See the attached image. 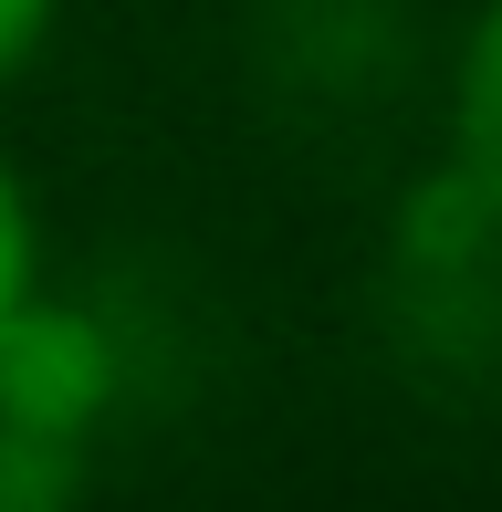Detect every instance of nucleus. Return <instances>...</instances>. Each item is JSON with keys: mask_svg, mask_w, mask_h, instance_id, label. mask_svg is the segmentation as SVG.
Instances as JSON below:
<instances>
[{"mask_svg": "<svg viewBox=\"0 0 502 512\" xmlns=\"http://www.w3.org/2000/svg\"><path fill=\"white\" fill-rule=\"evenodd\" d=\"M116 335H105L84 304H53L32 293L11 324H0V429L11 439H53V450L95 460V429L116 418Z\"/></svg>", "mask_w": 502, "mask_h": 512, "instance_id": "nucleus-1", "label": "nucleus"}, {"mask_svg": "<svg viewBox=\"0 0 502 512\" xmlns=\"http://www.w3.org/2000/svg\"><path fill=\"white\" fill-rule=\"evenodd\" d=\"M450 178L482 199V220H502V0H482L450 74Z\"/></svg>", "mask_w": 502, "mask_h": 512, "instance_id": "nucleus-2", "label": "nucleus"}, {"mask_svg": "<svg viewBox=\"0 0 502 512\" xmlns=\"http://www.w3.org/2000/svg\"><path fill=\"white\" fill-rule=\"evenodd\" d=\"M84 481H95L84 450H53V439H11L0 429V512H84Z\"/></svg>", "mask_w": 502, "mask_h": 512, "instance_id": "nucleus-3", "label": "nucleus"}, {"mask_svg": "<svg viewBox=\"0 0 502 512\" xmlns=\"http://www.w3.org/2000/svg\"><path fill=\"white\" fill-rule=\"evenodd\" d=\"M42 293V220H32V189H21V168L0 157V324Z\"/></svg>", "mask_w": 502, "mask_h": 512, "instance_id": "nucleus-4", "label": "nucleus"}, {"mask_svg": "<svg viewBox=\"0 0 502 512\" xmlns=\"http://www.w3.org/2000/svg\"><path fill=\"white\" fill-rule=\"evenodd\" d=\"M53 11H63V0H0V84L53 42Z\"/></svg>", "mask_w": 502, "mask_h": 512, "instance_id": "nucleus-5", "label": "nucleus"}]
</instances>
